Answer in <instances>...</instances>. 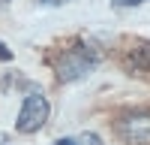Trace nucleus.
I'll use <instances>...</instances> for the list:
<instances>
[{
    "label": "nucleus",
    "mask_w": 150,
    "mask_h": 145,
    "mask_svg": "<svg viewBox=\"0 0 150 145\" xmlns=\"http://www.w3.org/2000/svg\"><path fill=\"white\" fill-rule=\"evenodd\" d=\"M114 130L129 145H150V109H132L114 121Z\"/></svg>",
    "instance_id": "f03ea898"
},
{
    "label": "nucleus",
    "mask_w": 150,
    "mask_h": 145,
    "mask_svg": "<svg viewBox=\"0 0 150 145\" xmlns=\"http://www.w3.org/2000/svg\"><path fill=\"white\" fill-rule=\"evenodd\" d=\"M42 6H60V3H66V0H39Z\"/></svg>",
    "instance_id": "0eeeda50"
},
{
    "label": "nucleus",
    "mask_w": 150,
    "mask_h": 145,
    "mask_svg": "<svg viewBox=\"0 0 150 145\" xmlns=\"http://www.w3.org/2000/svg\"><path fill=\"white\" fill-rule=\"evenodd\" d=\"M99 64V52L87 42H75L69 45L66 52H60L54 57V72H57V82H78L84 79L87 72Z\"/></svg>",
    "instance_id": "f257e3e1"
},
{
    "label": "nucleus",
    "mask_w": 150,
    "mask_h": 145,
    "mask_svg": "<svg viewBox=\"0 0 150 145\" xmlns=\"http://www.w3.org/2000/svg\"><path fill=\"white\" fill-rule=\"evenodd\" d=\"M0 60H12V52H9L6 42H0Z\"/></svg>",
    "instance_id": "423d86ee"
},
{
    "label": "nucleus",
    "mask_w": 150,
    "mask_h": 145,
    "mask_svg": "<svg viewBox=\"0 0 150 145\" xmlns=\"http://www.w3.org/2000/svg\"><path fill=\"white\" fill-rule=\"evenodd\" d=\"M126 67L132 72H150V42H141L135 52H129Z\"/></svg>",
    "instance_id": "20e7f679"
},
{
    "label": "nucleus",
    "mask_w": 150,
    "mask_h": 145,
    "mask_svg": "<svg viewBox=\"0 0 150 145\" xmlns=\"http://www.w3.org/2000/svg\"><path fill=\"white\" fill-rule=\"evenodd\" d=\"M141 3H147V0H111L114 9H132V6H141Z\"/></svg>",
    "instance_id": "39448f33"
},
{
    "label": "nucleus",
    "mask_w": 150,
    "mask_h": 145,
    "mask_svg": "<svg viewBox=\"0 0 150 145\" xmlns=\"http://www.w3.org/2000/svg\"><path fill=\"white\" fill-rule=\"evenodd\" d=\"M6 3H9V0H0V9H3V6H6Z\"/></svg>",
    "instance_id": "9d476101"
},
{
    "label": "nucleus",
    "mask_w": 150,
    "mask_h": 145,
    "mask_svg": "<svg viewBox=\"0 0 150 145\" xmlns=\"http://www.w3.org/2000/svg\"><path fill=\"white\" fill-rule=\"evenodd\" d=\"M0 145H15V142H12V139L6 136V133H0Z\"/></svg>",
    "instance_id": "6e6552de"
},
{
    "label": "nucleus",
    "mask_w": 150,
    "mask_h": 145,
    "mask_svg": "<svg viewBox=\"0 0 150 145\" xmlns=\"http://www.w3.org/2000/svg\"><path fill=\"white\" fill-rule=\"evenodd\" d=\"M54 145H78V142H75V139H57Z\"/></svg>",
    "instance_id": "1a4fd4ad"
},
{
    "label": "nucleus",
    "mask_w": 150,
    "mask_h": 145,
    "mask_svg": "<svg viewBox=\"0 0 150 145\" xmlns=\"http://www.w3.org/2000/svg\"><path fill=\"white\" fill-rule=\"evenodd\" d=\"M48 112H51V106H48V100L42 94H27L24 97V103L18 109V121H15V127L18 133H36V130H42L45 127V121H48Z\"/></svg>",
    "instance_id": "7ed1b4c3"
}]
</instances>
